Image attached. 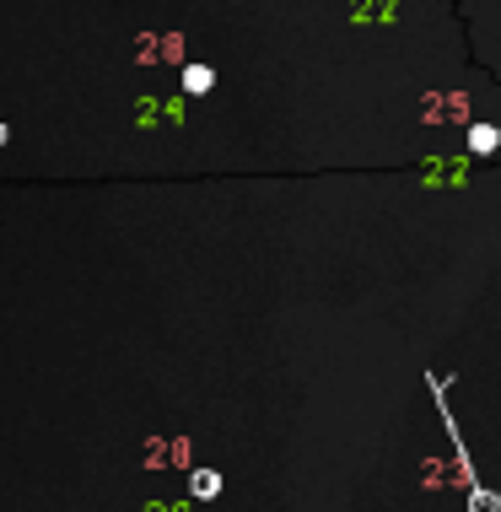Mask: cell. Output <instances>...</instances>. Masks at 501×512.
I'll list each match as a JSON object with an SVG mask.
<instances>
[{
    "mask_svg": "<svg viewBox=\"0 0 501 512\" xmlns=\"http://www.w3.org/2000/svg\"><path fill=\"white\" fill-rule=\"evenodd\" d=\"M426 389H431V405H437V415H442V432L453 437L458 486H464V491H480V475H475V464H469V453H464V437H458V426H453V410H448V383H442L437 372H426Z\"/></svg>",
    "mask_w": 501,
    "mask_h": 512,
    "instance_id": "6da1fadb",
    "label": "cell"
},
{
    "mask_svg": "<svg viewBox=\"0 0 501 512\" xmlns=\"http://www.w3.org/2000/svg\"><path fill=\"white\" fill-rule=\"evenodd\" d=\"M496 146H501V135L491 130V124H480V130H469V151H485V157H491Z\"/></svg>",
    "mask_w": 501,
    "mask_h": 512,
    "instance_id": "7a4b0ae2",
    "label": "cell"
},
{
    "mask_svg": "<svg viewBox=\"0 0 501 512\" xmlns=\"http://www.w3.org/2000/svg\"><path fill=\"white\" fill-rule=\"evenodd\" d=\"M469 512H501V496L491 486H480V491H469Z\"/></svg>",
    "mask_w": 501,
    "mask_h": 512,
    "instance_id": "3957f363",
    "label": "cell"
},
{
    "mask_svg": "<svg viewBox=\"0 0 501 512\" xmlns=\"http://www.w3.org/2000/svg\"><path fill=\"white\" fill-rule=\"evenodd\" d=\"M216 491H221V480L211 469H200V475H194V496H216Z\"/></svg>",
    "mask_w": 501,
    "mask_h": 512,
    "instance_id": "277c9868",
    "label": "cell"
}]
</instances>
